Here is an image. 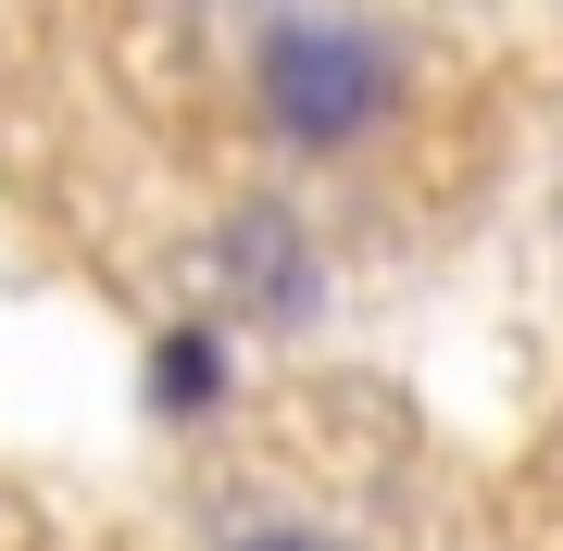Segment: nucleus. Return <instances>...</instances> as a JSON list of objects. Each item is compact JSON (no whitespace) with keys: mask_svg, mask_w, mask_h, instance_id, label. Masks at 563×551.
Wrapping results in <instances>:
<instances>
[{"mask_svg":"<svg viewBox=\"0 0 563 551\" xmlns=\"http://www.w3.org/2000/svg\"><path fill=\"white\" fill-rule=\"evenodd\" d=\"M251 113L276 125L288 151H363L401 113V51H388V25H363V13H263Z\"/></svg>","mask_w":563,"mask_h":551,"instance_id":"1","label":"nucleus"},{"mask_svg":"<svg viewBox=\"0 0 563 551\" xmlns=\"http://www.w3.org/2000/svg\"><path fill=\"white\" fill-rule=\"evenodd\" d=\"M213 276H225V301H239L251 327H276V339L325 327V251H313V225L288 213V201H251V213H225V239H213Z\"/></svg>","mask_w":563,"mask_h":551,"instance_id":"2","label":"nucleus"},{"mask_svg":"<svg viewBox=\"0 0 563 551\" xmlns=\"http://www.w3.org/2000/svg\"><path fill=\"white\" fill-rule=\"evenodd\" d=\"M225 388H239V339H225L213 313H188V327H163V339L139 351V401H151V427H213Z\"/></svg>","mask_w":563,"mask_h":551,"instance_id":"3","label":"nucleus"},{"mask_svg":"<svg viewBox=\"0 0 563 551\" xmlns=\"http://www.w3.org/2000/svg\"><path fill=\"white\" fill-rule=\"evenodd\" d=\"M225 551H351L339 527H301V514H263V527H239Z\"/></svg>","mask_w":563,"mask_h":551,"instance_id":"4","label":"nucleus"},{"mask_svg":"<svg viewBox=\"0 0 563 551\" xmlns=\"http://www.w3.org/2000/svg\"><path fill=\"white\" fill-rule=\"evenodd\" d=\"M263 13H288V0H263Z\"/></svg>","mask_w":563,"mask_h":551,"instance_id":"5","label":"nucleus"}]
</instances>
